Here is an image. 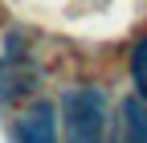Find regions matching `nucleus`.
I'll list each match as a JSON object with an SVG mask.
<instances>
[{"mask_svg": "<svg viewBox=\"0 0 147 143\" xmlns=\"http://www.w3.org/2000/svg\"><path fill=\"white\" fill-rule=\"evenodd\" d=\"M61 143H110V106L98 86H69L61 94Z\"/></svg>", "mask_w": 147, "mask_h": 143, "instance_id": "nucleus-1", "label": "nucleus"}, {"mask_svg": "<svg viewBox=\"0 0 147 143\" xmlns=\"http://www.w3.org/2000/svg\"><path fill=\"white\" fill-rule=\"evenodd\" d=\"M131 82H135V94L147 102V33L131 45Z\"/></svg>", "mask_w": 147, "mask_h": 143, "instance_id": "nucleus-4", "label": "nucleus"}, {"mask_svg": "<svg viewBox=\"0 0 147 143\" xmlns=\"http://www.w3.org/2000/svg\"><path fill=\"white\" fill-rule=\"evenodd\" d=\"M16 143H57V115L45 102H33L16 119Z\"/></svg>", "mask_w": 147, "mask_h": 143, "instance_id": "nucleus-3", "label": "nucleus"}, {"mask_svg": "<svg viewBox=\"0 0 147 143\" xmlns=\"http://www.w3.org/2000/svg\"><path fill=\"white\" fill-rule=\"evenodd\" d=\"M110 143H147V102L139 94L119 102L110 119Z\"/></svg>", "mask_w": 147, "mask_h": 143, "instance_id": "nucleus-2", "label": "nucleus"}]
</instances>
